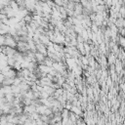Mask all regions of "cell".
Masks as SVG:
<instances>
[{
	"mask_svg": "<svg viewBox=\"0 0 125 125\" xmlns=\"http://www.w3.org/2000/svg\"><path fill=\"white\" fill-rule=\"evenodd\" d=\"M35 59H36V61L38 62V64H41L44 62V60L46 59V56L44 54H42V53L37 51V52H35Z\"/></svg>",
	"mask_w": 125,
	"mask_h": 125,
	"instance_id": "cell-1",
	"label": "cell"
},
{
	"mask_svg": "<svg viewBox=\"0 0 125 125\" xmlns=\"http://www.w3.org/2000/svg\"><path fill=\"white\" fill-rule=\"evenodd\" d=\"M115 62H116V55L111 52L109 55H107V64H108V65L114 64Z\"/></svg>",
	"mask_w": 125,
	"mask_h": 125,
	"instance_id": "cell-2",
	"label": "cell"
},
{
	"mask_svg": "<svg viewBox=\"0 0 125 125\" xmlns=\"http://www.w3.org/2000/svg\"><path fill=\"white\" fill-rule=\"evenodd\" d=\"M14 80H15V78H12V77H6L5 80H4L3 82H1V85H2V86L13 85V84H14Z\"/></svg>",
	"mask_w": 125,
	"mask_h": 125,
	"instance_id": "cell-3",
	"label": "cell"
},
{
	"mask_svg": "<svg viewBox=\"0 0 125 125\" xmlns=\"http://www.w3.org/2000/svg\"><path fill=\"white\" fill-rule=\"evenodd\" d=\"M77 49L79 50V52L82 55H86V51H85V47H84V42H78L77 44Z\"/></svg>",
	"mask_w": 125,
	"mask_h": 125,
	"instance_id": "cell-4",
	"label": "cell"
},
{
	"mask_svg": "<svg viewBox=\"0 0 125 125\" xmlns=\"http://www.w3.org/2000/svg\"><path fill=\"white\" fill-rule=\"evenodd\" d=\"M23 19H24V21H25L27 23H29V22L32 21V20H33V18H32V14H28V15L24 16Z\"/></svg>",
	"mask_w": 125,
	"mask_h": 125,
	"instance_id": "cell-5",
	"label": "cell"
},
{
	"mask_svg": "<svg viewBox=\"0 0 125 125\" xmlns=\"http://www.w3.org/2000/svg\"><path fill=\"white\" fill-rule=\"evenodd\" d=\"M119 13H120V15H121L122 18H125V5H123V6L120 8Z\"/></svg>",
	"mask_w": 125,
	"mask_h": 125,
	"instance_id": "cell-6",
	"label": "cell"
},
{
	"mask_svg": "<svg viewBox=\"0 0 125 125\" xmlns=\"http://www.w3.org/2000/svg\"><path fill=\"white\" fill-rule=\"evenodd\" d=\"M10 2H11V0H0V4H2L4 6L10 5Z\"/></svg>",
	"mask_w": 125,
	"mask_h": 125,
	"instance_id": "cell-7",
	"label": "cell"
},
{
	"mask_svg": "<svg viewBox=\"0 0 125 125\" xmlns=\"http://www.w3.org/2000/svg\"><path fill=\"white\" fill-rule=\"evenodd\" d=\"M49 96H50V95H49V94H48L46 91H42V92H41V98L48 99V98H49Z\"/></svg>",
	"mask_w": 125,
	"mask_h": 125,
	"instance_id": "cell-8",
	"label": "cell"
},
{
	"mask_svg": "<svg viewBox=\"0 0 125 125\" xmlns=\"http://www.w3.org/2000/svg\"><path fill=\"white\" fill-rule=\"evenodd\" d=\"M76 39H77L78 42H85V39L83 38V36H82L81 34H78L77 37H76Z\"/></svg>",
	"mask_w": 125,
	"mask_h": 125,
	"instance_id": "cell-9",
	"label": "cell"
},
{
	"mask_svg": "<svg viewBox=\"0 0 125 125\" xmlns=\"http://www.w3.org/2000/svg\"><path fill=\"white\" fill-rule=\"evenodd\" d=\"M5 40H6V35H1V37H0V43H1V45H4L5 44Z\"/></svg>",
	"mask_w": 125,
	"mask_h": 125,
	"instance_id": "cell-10",
	"label": "cell"
},
{
	"mask_svg": "<svg viewBox=\"0 0 125 125\" xmlns=\"http://www.w3.org/2000/svg\"><path fill=\"white\" fill-rule=\"evenodd\" d=\"M120 89L123 91V93L125 94V83H121L120 84Z\"/></svg>",
	"mask_w": 125,
	"mask_h": 125,
	"instance_id": "cell-11",
	"label": "cell"
}]
</instances>
